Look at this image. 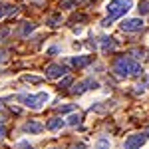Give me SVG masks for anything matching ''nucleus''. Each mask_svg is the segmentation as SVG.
Segmentation results:
<instances>
[{"label": "nucleus", "instance_id": "1", "mask_svg": "<svg viewBox=\"0 0 149 149\" xmlns=\"http://www.w3.org/2000/svg\"><path fill=\"white\" fill-rule=\"evenodd\" d=\"M113 72L119 78H125V76H139L141 74V66H139L135 60H131L129 56H119L113 62Z\"/></svg>", "mask_w": 149, "mask_h": 149}, {"label": "nucleus", "instance_id": "2", "mask_svg": "<svg viewBox=\"0 0 149 149\" xmlns=\"http://www.w3.org/2000/svg\"><path fill=\"white\" fill-rule=\"evenodd\" d=\"M129 8H131V2H129V0H109L107 6H105V10H107V18L102 22V26H109L115 18L123 16Z\"/></svg>", "mask_w": 149, "mask_h": 149}, {"label": "nucleus", "instance_id": "3", "mask_svg": "<svg viewBox=\"0 0 149 149\" xmlns=\"http://www.w3.org/2000/svg\"><path fill=\"white\" fill-rule=\"evenodd\" d=\"M16 100L26 105V107H30V109H42V105L50 100V95L46 92H40L36 93V95H30V93H20V95H16Z\"/></svg>", "mask_w": 149, "mask_h": 149}, {"label": "nucleus", "instance_id": "4", "mask_svg": "<svg viewBox=\"0 0 149 149\" xmlns=\"http://www.w3.org/2000/svg\"><path fill=\"white\" fill-rule=\"evenodd\" d=\"M147 139H149V131H141V133H135V135H129L125 139L123 149H139Z\"/></svg>", "mask_w": 149, "mask_h": 149}, {"label": "nucleus", "instance_id": "5", "mask_svg": "<svg viewBox=\"0 0 149 149\" xmlns=\"http://www.w3.org/2000/svg\"><path fill=\"white\" fill-rule=\"evenodd\" d=\"M119 28H121L123 32H139V30L143 28V20H141V18H127V20L121 22Z\"/></svg>", "mask_w": 149, "mask_h": 149}, {"label": "nucleus", "instance_id": "6", "mask_svg": "<svg viewBox=\"0 0 149 149\" xmlns=\"http://www.w3.org/2000/svg\"><path fill=\"white\" fill-rule=\"evenodd\" d=\"M95 88H100V84H97L95 80H92V78H90V80L80 81V84H78L74 90H72V93H74V95H81L84 92H88V90H95Z\"/></svg>", "mask_w": 149, "mask_h": 149}, {"label": "nucleus", "instance_id": "7", "mask_svg": "<svg viewBox=\"0 0 149 149\" xmlns=\"http://www.w3.org/2000/svg\"><path fill=\"white\" fill-rule=\"evenodd\" d=\"M66 74H68V70L64 68V66H60V64H50L46 68V76L50 80H58V78H62Z\"/></svg>", "mask_w": 149, "mask_h": 149}, {"label": "nucleus", "instance_id": "8", "mask_svg": "<svg viewBox=\"0 0 149 149\" xmlns=\"http://www.w3.org/2000/svg\"><path fill=\"white\" fill-rule=\"evenodd\" d=\"M92 56H78V58H72L70 60V64L74 66V68H86L88 64H92Z\"/></svg>", "mask_w": 149, "mask_h": 149}, {"label": "nucleus", "instance_id": "9", "mask_svg": "<svg viewBox=\"0 0 149 149\" xmlns=\"http://www.w3.org/2000/svg\"><path fill=\"white\" fill-rule=\"evenodd\" d=\"M22 129L26 133H42V131H44V125L38 123V121H26Z\"/></svg>", "mask_w": 149, "mask_h": 149}, {"label": "nucleus", "instance_id": "10", "mask_svg": "<svg viewBox=\"0 0 149 149\" xmlns=\"http://www.w3.org/2000/svg\"><path fill=\"white\" fill-rule=\"evenodd\" d=\"M64 125H66V121H64L62 117H52V119L46 123V129H50V131H58V129H62Z\"/></svg>", "mask_w": 149, "mask_h": 149}, {"label": "nucleus", "instance_id": "11", "mask_svg": "<svg viewBox=\"0 0 149 149\" xmlns=\"http://www.w3.org/2000/svg\"><path fill=\"white\" fill-rule=\"evenodd\" d=\"M16 12H18V6L16 4H0V20L6 14H16Z\"/></svg>", "mask_w": 149, "mask_h": 149}, {"label": "nucleus", "instance_id": "12", "mask_svg": "<svg viewBox=\"0 0 149 149\" xmlns=\"http://www.w3.org/2000/svg\"><path fill=\"white\" fill-rule=\"evenodd\" d=\"M113 48H115V40H113V38L103 36V38H102V52H103V54H107V52H111Z\"/></svg>", "mask_w": 149, "mask_h": 149}, {"label": "nucleus", "instance_id": "13", "mask_svg": "<svg viewBox=\"0 0 149 149\" xmlns=\"http://www.w3.org/2000/svg\"><path fill=\"white\" fill-rule=\"evenodd\" d=\"M22 81H26V84H40V81H42V78H38V76H30V74H26V76H22Z\"/></svg>", "mask_w": 149, "mask_h": 149}, {"label": "nucleus", "instance_id": "14", "mask_svg": "<svg viewBox=\"0 0 149 149\" xmlns=\"http://www.w3.org/2000/svg\"><path fill=\"white\" fill-rule=\"evenodd\" d=\"M80 121H81V115L80 113H72L68 117V123H70V125H78Z\"/></svg>", "mask_w": 149, "mask_h": 149}, {"label": "nucleus", "instance_id": "15", "mask_svg": "<svg viewBox=\"0 0 149 149\" xmlns=\"http://www.w3.org/2000/svg\"><path fill=\"white\" fill-rule=\"evenodd\" d=\"M60 22H62V14H54V16L48 18V24H50V26H58Z\"/></svg>", "mask_w": 149, "mask_h": 149}, {"label": "nucleus", "instance_id": "16", "mask_svg": "<svg viewBox=\"0 0 149 149\" xmlns=\"http://www.w3.org/2000/svg\"><path fill=\"white\" fill-rule=\"evenodd\" d=\"M139 14H149V0H143L139 4Z\"/></svg>", "mask_w": 149, "mask_h": 149}, {"label": "nucleus", "instance_id": "17", "mask_svg": "<svg viewBox=\"0 0 149 149\" xmlns=\"http://www.w3.org/2000/svg\"><path fill=\"white\" fill-rule=\"evenodd\" d=\"M95 149H109V141L105 137H102L100 141H97V145H95Z\"/></svg>", "mask_w": 149, "mask_h": 149}, {"label": "nucleus", "instance_id": "18", "mask_svg": "<svg viewBox=\"0 0 149 149\" xmlns=\"http://www.w3.org/2000/svg\"><path fill=\"white\" fill-rule=\"evenodd\" d=\"M32 30H34V24H26V26L22 28V36H28Z\"/></svg>", "mask_w": 149, "mask_h": 149}, {"label": "nucleus", "instance_id": "19", "mask_svg": "<svg viewBox=\"0 0 149 149\" xmlns=\"http://www.w3.org/2000/svg\"><path fill=\"white\" fill-rule=\"evenodd\" d=\"M18 149H34V147H32V145H28L26 141H20V143H18Z\"/></svg>", "mask_w": 149, "mask_h": 149}, {"label": "nucleus", "instance_id": "20", "mask_svg": "<svg viewBox=\"0 0 149 149\" xmlns=\"http://www.w3.org/2000/svg\"><path fill=\"white\" fill-rule=\"evenodd\" d=\"M70 84H72V78H64V81L60 84V88H68Z\"/></svg>", "mask_w": 149, "mask_h": 149}, {"label": "nucleus", "instance_id": "21", "mask_svg": "<svg viewBox=\"0 0 149 149\" xmlns=\"http://www.w3.org/2000/svg\"><path fill=\"white\" fill-rule=\"evenodd\" d=\"M62 6H64V8H72V6H74V0H64Z\"/></svg>", "mask_w": 149, "mask_h": 149}, {"label": "nucleus", "instance_id": "22", "mask_svg": "<svg viewBox=\"0 0 149 149\" xmlns=\"http://www.w3.org/2000/svg\"><path fill=\"white\" fill-rule=\"evenodd\" d=\"M133 54H135V58H143L145 52H143V50H133Z\"/></svg>", "mask_w": 149, "mask_h": 149}, {"label": "nucleus", "instance_id": "23", "mask_svg": "<svg viewBox=\"0 0 149 149\" xmlns=\"http://www.w3.org/2000/svg\"><path fill=\"white\" fill-rule=\"evenodd\" d=\"M2 62H6V52H4V50H0V64H2Z\"/></svg>", "mask_w": 149, "mask_h": 149}, {"label": "nucleus", "instance_id": "24", "mask_svg": "<svg viewBox=\"0 0 149 149\" xmlns=\"http://www.w3.org/2000/svg\"><path fill=\"white\" fill-rule=\"evenodd\" d=\"M4 137V123H2V121H0V139Z\"/></svg>", "mask_w": 149, "mask_h": 149}, {"label": "nucleus", "instance_id": "25", "mask_svg": "<svg viewBox=\"0 0 149 149\" xmlns=\"http://www.w3.org/2000/svg\"><path fill=\"white\" fill-rule=\"evenodd\" d=\"M74 149H86V145H84V143H80V145H76Z\"/></svg>", "mask_w": 149, "mask_h": 149}, {"label": "nucleus", "instance_id": "26", "mask_svg": "<svg viewBox=\"0 0 149 149\" xmlns=\"http://www.w3.org/2000/svg\"><path fill=\"white\" fill-rule=\"evenodd\" d=\"M50 149H58V147H50Z\"/></svg>", "mask_w": 149, "mask_h": 149}]
</instances>
